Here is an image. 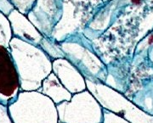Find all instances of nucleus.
<instances>
[{
    "instance_id": "f257e3e1",
    "label": "nucleus",
    "mask_w": 153,
    "mask_h": 123,
    "mask_svg": "<svg viewBox=\"0 0 153 123\" xmlns=\"http://www.w3.org/2000/svg\"><path fill=\"white\" fill-rule=\"evenodd\" d=\"M10 50L16 64L21 91H36L49 72L43 52L32 43L16 37L10 43Z\"/></svg>"
},
{
    "instance_id": "f03ea898",
    "label": "nucleus",
    "mask_w": 153,
    "mask_h": 123,
    "mask_svg": "<svg viewBox=\"0 0 153 123\" xmlns=\"http://www.w3.org/2000/svg\"><path fill=\"white\" fill-rule=\"evenodd\" d=\"M8 109L13 123H59L55 102L39 91H21Z\"/></svg>"
},
{
    "instance_id": "7ed1b4c3",
    "label": "nucleus",
    "mask_w": 153,
    "mask_h": 123,
    "mask_svg": "<svg viewBox=\"0 0 153 123\" xmlns=\"http://www.w3.org/2000/svg\"><path fill=\"white\" fill-rule=\"evenodd\" d=\"M83 101L77 95L71 102L64 101L56 104L61 123H102L103 108L89 93H84Z\"/></svg>"
},
{
    "instance_id": "20e7f679",
    "label": "nucleus",
    "mask_w": 153,
    "mask_h": 123,
    "mask_svg": "<svg viewBox=\"0 0 153 123\" xmlns=\"http://www.w3.org/2000/svg\"><path fill=\"white\" fill-rule=\"evenodd\" d=\"M20 92V79L10 50L0 45V103L8 106Z\"/></svg>"
},
{
    "instance_id": "39448f33",
    "label": "nucleus",
    "mask_w": 153,
    "mask_h": 123,
    "mask_svg": "<svg viewBox=\"0 0 153 123\" xmlns=\"http://www.w3.org/2000/svg\"><path fill=\"white\" fill-rule=\"evenodd\" d=\"M8 19L10 22L13 33L16 38L27 43L36 42L37 32L22 14L16 10H13L8 15Z\"/></svg>"
},
{
    "instance_id": "423d86ee",
    "label": "nucleus",
    "mask_w": 153,
    "mask_h": 123,
    "mask_svg": "<svg viewBox=\"0 0 153 123\" xmlns=\"http://www.w3.org/2000/svg\"><path fill=\"white\" fill-rule=\"evenodd\" d=\"M2 11H0V45L10 48V43L12 39L10 22Z\"/></svg>"
},
{
    "instance_id": "0eeeda50",
    "label": "nucleus",
    "mask_w": 153,
    "mask_h": 123,
    "mask_svg": "<svg viewBox=\"0 0 153 123\" xmlns=\"http://www.w3.org/2000/svg\"><path fill=\"white\" fill-rule=\"evenodd\" d=\"M0 123H13L11 121L8 106L0 103Z\"/></svg>"
},
{
    "instance_id": "6e6552de",
    "label": "nucleus",
    "mask_w": 153,
    "mask_h": 123,
    "mask_svg": "<svg viewBox=\"0 0 153 123\" xmlns=\"http://www.w3.org/2000/svg\"><path fill=\"white\" fill-rule=\"evenodd\" d=\"M14 10L9 0H0V11H2L4 15L8 16L11 11Z\"/></svg>"
},
{
    "instance_id": "1a4fd4ad",
    "label": "nucleus",
    "mask_w": 153,
    "mask_h": 123,
    "mask_svg": "<svg viewBox=\"0 0 153 123\" xmlns=\"http://www.w3.org/2000/svg\"><path fill=\"white\" fill-rule=\"evenodd\" d=\"M133 2H135V3H139V0H133Z\"/></svg>"
},
{
    "instance_id": "9d476101",
    "label": "nucleus",
    "mask_w": 153,
    "mask_h": 123,
    "mask_svg": "<svg viewBox=\"0 0 153 123\" xmlns=\"http://www.w3.org/2000/svg\"><path fill=\"white\" fill-rule=\"evenodd\" d=\"M59 123H61V122H59Z\"/></svg>"
}]
</instances>
